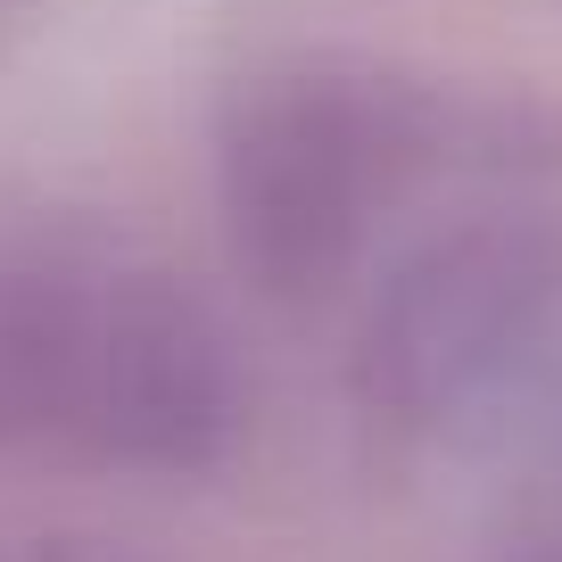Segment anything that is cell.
Instances as JSON below:
<instances>
[{
  "label": "cell",
  "instance_id": "cell-1",
  "mask_svg": "<svg viewBox=\"0 0 562 562\" xmlns=\"http://www.w3.org/2000/svg\"><path fill=\"white\" fill-rule=\"evenodd\" d=\"M240 430L232 348L140 265L0 273V447L100 472H199Z\"/></svg>",
  "mask_w": 562,
  "mask_h": 562
},
{
  "label": "cell",
  "instance_id": "cell-2",
  "mask_svg": "<svg viewBox=\"0 0 562 562\" xmlns=\"http://www.w3.org/2000/svg\"><path fill=\"white\" fill-rule=\"evenodd\" d=\"M439 140L422 91L348 67L257 75L224 124V215L265 299H323Z\"/></svg>",
  "mask_w": 562,
  "mask_h": 562
},
{
  "label": "cell",
  "instance_id": "cell-3",
  "mask_svg": "<svg viewBox=\"0 0 562 562\" xmlns=\"http://www.w3.org/2000/svg\"><path fill=\"white\" fill-rule=\"evenodd\" d=\"M554 306H562V224L488 215V224L447 232L414 265H397V281L372 306L364 405L389 422H414V430L463 414L529 356Z\"/></svg>",
  "mask_w": 562,
  "mask_h": 562
}]
</instances>
